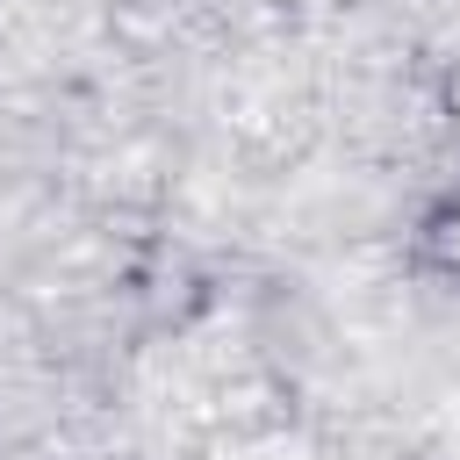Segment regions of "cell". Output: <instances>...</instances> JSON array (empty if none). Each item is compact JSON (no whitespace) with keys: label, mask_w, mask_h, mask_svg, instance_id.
<instances>
[{"label":"cell","mask_w":460,"mask_h":460,"mask_svg":"<svg viewBox=\"0 0 460 460\" xmlns=\"http://www.w3.org/2000/svg\"><path fill=\"white\" fill-rule=\"evenodd\" d=\"M424 259L460 280V194H446V201L431 208V223H424Z\"/></svg>","instance_id":"cell-1"},{"label":"cell","mask_w":460,"mask_h":460,"mask_svg":"<svg viewBox=\"0 0 460 460\" xmlns=\"http://www.w3.org/2000/svg\"><path fill=\"white\" fill-rule=\"evenodd\" d=\"M446 115H453V129H460V65L446 72Z\"/></svg>","instance_id":"cell-2"}]
</instances>
